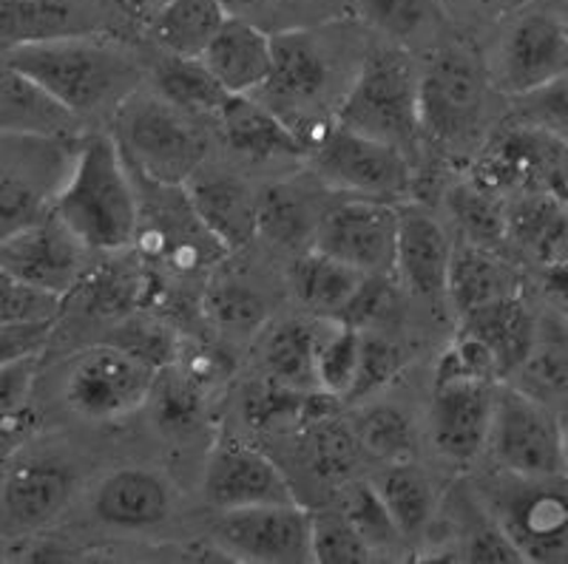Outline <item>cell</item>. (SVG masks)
I'll use <instances>...</instances> for the list:
<instances>
[{
	"label": "cell",
	"mask_w": 568,
	"mask_h": 564,
	"mask_svg": "<svg viewBox=\"0 0 568 564\" xmlns=\"http://www.w3.org/2000/svg\"><path fill=\"white\" fill-rule=\"evenodd\" d=\"M311 148L313 171L329 191L382 202L413 193L415 162L395 145L344 129L342 122L322 125Z\"/></svg>",
	"instance_id": "6"
},
{
	"label": "cell",
	"mask_w": 568,
	"mask_h": 564,
	"mask_svg": "<svg viewBox=\"0 0 568 564\" xmlns=\"http://www.w3.org/2000/svg\"><path fill=\"white\" fill-rule=\"evenodd\" d=\"M111 343L129 349L131 355L142 358L145 363L154 366V369L169 366L176 352L171 335L162 327H156V324H123L116 340H111Z\"/></svg>",
	"instance_id": "54"
},
{
	"label": "cell",
	"mask_w": 568,
	"mask_h": 564,
	"mask_svg": "<svg viewBox=\"0 0 568 564\" xmlns=\"http://www.w3.org/2000/svg\"><path fill=\"white\" fill-rule=\"evenodd\" d=\"M515 375V386L546 403L568 400V315H537L535 343Z\"/></svg>",
	"instance_id": "30"
},
{
	"label": "cell",
	"mask_w": 568,
	"mask_h": 564,
	"mask_svg": "<svg viewBox=\"0 0 568 564\" xmlns=\"http://www.w3.org/2000/svg\"><path fill=\"white\" fill-rule=\"evenodd\" d=\"M156 91L162 100L174 103L187 114H213L225 105L231 91L213 78V71L202 63V58H174L162 60L154 74Z\"/></svg>",
	"instance_id": "36"
},
{
	"label": "cell",
	"mask_w": 568,
	"mask_h": 564,
	"mask_svg": "<svg viewBox=\"0 0 568 564\" xmlns=\"http://www.w3.org/2000/svg\"><path fill=\"white\" fill-rule=\"evenodd\" d=\"M216 542L233 558L258 564H302L311 556V513L298 502L222 511Z\"/></svg>",
	"instance_id": "13"
},
{
	"label": "cell",
	"mask_w": 568,
	"mask_h": 564,
	"mask_svg": "<svg viewBox=\"0 0 568 564\" xmlns=\"http://www.w3.org/2000/svg\"><path fill=\"white\" fill-rule=\"evenodd\" d=\"M336 122H342L344 129L395 145L415 162L424 134H420L418 78L413 60L395 45L373 49L344 94Z\"/></svg>",
	"instance_id": "3"
},
{
	"label": "cell",
	"mask_w": 568,
	"mask_h": 564,
	"mask_svg": "<svg viewBox=\"0 0 568 564\" xmlns=\"http://www.w3.org/2000/svg\"><path fill=\"white\" fill-rule=\"evenodd\" d=\"M311 556L316 564H367L375 553L344 511L311 513Z\"/></svg>",
	"instance_id": "44"
},
{
	"label": "cell",
	"mask_w": 568,
	"mask_h": 564,
	"mask_svg": "<svg viewBox=\"0 0 568 564\" xmlns=\"http://www.w3.org/2000/svg\"><path fill=\"white\" fill-rule=\"evenodd\" d=\"M398 289L389 284V276H367L336 321L362 329V332H382L387 324L398 318Z\"/></svg>",
	"instance_id": "49"
},
{
	"label": "cell",
	"mask_w": 568,
	"mask_h": 564,
	"mask_svg": "<svg viewBox=\"0 0 568 564\" xmlns=\"http://www.w3.org/2000/svg\"><path fill=\"white\" fill-rule=\"evenodd\" d=\"M404 366V355L393 340L384 338L382 332H362V352H358V369H355L353 389L347 400L373 398L375 391L393 383L395 375Z\"/></svg>",
	"instance_id": "50"
},
{
	"label": "cell",
	"mask_w": 568,
	"mask_h": 564,
	"mask_svg": "<svg viewBox=\"0 0 568 564\" xmlns=\"http://www.w3.org/2000/svg\"><path fill=\"white\" fill-rule=\"evenodd\" d=\"M355 440L369 457L382 462L415 460V429L409 417L387 403H375L355 411L349 420Z\"/></svg>",
	"instance_id": "38"
},
{
	"label": "cell",
	"mask_w": 568,
	"mask_h": 564,
	"mask_svg": "<svg viewBox=\"0 0 568 564\" xmlns=\"http://www.w3.org/2000/svg\"><path fill=\"white\" fill-rule=\"evenodd\" d=\"M182 191L202 227L225 247V253L242 250L258 236V196L236 176L196 171Z\"/></svg>",
	"instance_id": "19"
},
{
	"label": "cell",
	"mask_w": 568,
	"mask_h": 564,
	"mask_svg": "<svg viewBox=\"0 0 568 564\" xmlns=\"http://www.w3.org/2000/svg\"><path fill=\"white\" fill-rule=\"evenodd\" d=\"M540 289L557 312L568 315V258L540 264Z\"/></svg>",
	"instance_id": "56"
},
{
	"label": "cell",
	"mask_w": 568,
	"mask_h": 564,
	"mask_svg": "<svg viewBox=\"0 0 568 564\" xmlns=\"http://www.w3.org/2000/svg\"><path fill=\"white\" fill-rule=\"evenodd\" d=\"M298 434H302L304 465L322 485L342 491L347 482H353L362 445L355 440L349 423H342L338 414H333L316 420V423L302 425Z\"/></svg>",
	"instance_id": "34"
},
{
	"label": "cell",
	"mask_w": 568,
	"mask_h": 564,
	"mask_svg": "<svg viewBox=\"0 0 568 564\" xmlns=\"http://www.w3.org/2000/svg\"><path fill=\"white\" fill-rule=\"evenodd\" d=\"M116 145L129 171L151 185L182 187L205 160V136L191 114L162 96L131 94L116 109Z\"/></svg>",
	"instance_id": "5"
},
{
	"label": "cell",
	"mask_w": 568,
	"mask_h": 564,
	"mask_svg": "<svg viewBox=\"0 0 568 564\" xmlns=\"http://www.w3.org/2000/svg\"><path fill=\"white\" fill-rule=\"evenodd\" d=\"M398 244L395 202L347 196L318 218L313 247L364 276H393Z\"/></svg>",
	"instance_id": "11"
},
{
	"label": "cell",
	"mask_w": 568,
	"mask_h": 564,
	"mask_svg": "<svg viewBox=\"0 0 568 564\" xmlns=\"http://www.w3.org/2000/svg\"><path fill=\"white\" fill-rule=\"evenodd\" d=\"M89 247L63 225V218L49 211L0 244V267L45 293L69 298L89 273Z\"/></svg>",
	"instance_id": "14"
},
{
	"label": "cell",
	"mask_w": 568,
	"mask_h": 564,
	"mask_svg": "<svg viewBox=\"0 0 568 564\" xmlns=\"http://www.w3.org/2000/svg\"><path fill=\"white\" fill-rule=\"evenodd\" d=\"M7 60L78 120L111 105L120 109L142 80L125 49L89 32L18 45Z\"/></svg>",
	"instance_id": "2"
},
{
	"label": "cell",
	"mask_w": 568,
	"mask_h": 564,
	"mask_svg": "<svg viewBox=\"0 0 568 564\" xmlns=\"http://www.w3.org/2000/svg\"><path fill=\"white\" fill-rule=\"evenodd\" d=\"M517 100V122L540 129L568 145V74Z\"/></svg>",
	"instance_id": "51"
},
{
	"label": "cell",
	"mask_w": 568,
	"mask_h": 564,
	"mask_svg": "<svg viewBox=\"0 0 568 564\" xmlns=\"http://www.w3.org/2000/svg\"><path fill=\"white\" fill-rule=\"evenodd\" d=\"M52 211L91 253H120L136 242L140 199L114 136L91 134L80 142Z\"/></svg>",
	"instance_id": "1"
},
{
	"label": "cell",
	"mask_w": 568,
	"mask_h": 564,
	"mask_svg": "<svg viewBox=\"0 0 568 564\" xmlns=\"http://www.w3.org/2000/svg\"><path fill=\"white\" fill-rule=\"evenodd\" d=\"M355 7L378 32L404 40L433 18L438 0H355Z\"/></svg>",
	"instance_id": "52"
},
{
	"label": "cell",
	"mask_w": 568,
	"mask_h": 564,
	"mask_svg": "<svg viewBox=\"0 0 568 564\" xmlns=\"http://www.w3.org/2000/svg\"><path fill=\"white\" fill-rule=\"evenodd\" d=\"M453 242L444 225L418 205L398 207V244L395 276L418 298L446 296V278L453 264Z\"/></svg>",
	"instance_id": "18"
},
{
	"label": "cell",
	"mask_w": 568,
	"mask_h": 564,
	"mask_svg": "<svg viewBox=\"0 0 568 564\" xmlns=\"http://www.w3.org/2000/svg\"><path fill=\"white\" fill-rule=\"evenodd\" d=\"M435 380H469V383H491L504 380L495 355L489 352L484 340L458 329L455 340L440 355L435 366Z\"/></svg>",
	"instance_id": "48"
},
{
	"label": "cell",
	"mask_w": 568,
	"mask_h": 564,
	"mask_svg": "<svg viewBox=\"0 0 568 564\" xmlns=\"http://www.w3.org/2000/svg\"><path fill=\"white\" fill-rule=\"evenodd\" d=\"M207 321L231 335H251L265 327L267 304L245 281H211L205 296Z\"/></svg>",
	"instance_id": "42"
},
{
	"label": "cell",
	"mask_w": 568,
	"mask_h": 564,
	"mask_svg": "<svg viewBox=\"0 0 568 564\" xmlns=\"http://www.w3.org/2000/svg\"><path fill=\"white\" fill-rule=\"evenodd\" d=\"M38 355L0 366V445L12 443L32 423V391Z\"/></svg>",
	"instance_id": "46"
},
{
	"label": "cell",
	"mask_w": 568,
	"mask_h": 564,
	"mask_svg": "<svg viewBox=\"0 0 568 564\" xmlns=\"http://www.w3.org/2000/svg\"><path fill=\"white\" fill-rule=\"evenodd\" d=\"M478 496L524 562H568V474L520 476L497 469L480 482Z\"/></svg>",
	"instance_id": "4"
},
{
	"label": "cell",
	"mask_w": 568,
	"mask_h": 564,
	"mask_svg": "<svg viewBox=\"0 0 568 564\" xmlns=\"http://www.w3.org/2000/svg\"><path fill=\"white\" fill-rule=\"evenodd\" d=\"M362 352V329L327 318L316 355V386L338 400H347Z\"/></svg>",
	"instance_id": "40"
},
{
	"label": "cell",
	"mask_w": 568,
	"mask_h": 564,
	"mask_svg": "<svg viewBox=\"0 0 568 564\" xmlns=\"http://www.w3.org/2000/svg\"><path fill=\"white\" fill-rule=\"evenodd\" d=\"M373 485L387 502L400 536H424L435 516V488L429 476L415 465V460L389 462L387 469L375 476Z\"/></svg>",
	"instance_id": "35"
},
{
	"label": "cell",
	"mask_w": 568,
	"mask_h": 564,
	"mask_svg": "<svg viewBox=\"0 0 568 564\" xmlns=\"http://www.w3.org/2000/svg\"><path fill=\"white\" fill-rule=\"evenodd\" d=\"M63 301L0 267V324H54L63 312Z\"/></svg>",
	"instance_id": "47"
},
{
	"label": "cell",
	"mask_w": 568,
	"mask_h": 564,
	"mask_svg": "<svg viewBox=\"0 0 568 564\" xmlns=\"http://www.w3.org/2000/svg\"><path fill=\"white\" fill-rule=\"evenodd\" d=\"M227 9V14H236V18H247L253 20V14L267 12V9L284 7V3H291V0H222Z\"/></svg>",
	"instance_id": "58"
},
{
	"label": "cell",
	"mask_w": 568,
	"mask_h": 564,
	"mask_svg": "<svg viewBox=\"0 0 568 564\" xmlns=\"http://www.w3.org/2000/svg\"><path fill=\"white\" fill-rule=\"evenodd\" d=\"M231 18L222 0H171L149 23L151 38L174 58H202Z\"/></svg>",
	"instance_id": "31"
},
{
	"label": "cell",
	"mask_w": 568,
	"mask_h": 564,
	"mask_svg": "<svg viewBox=\"0 0 568 564\" xmlns=\"http://www.w3.org/2000/svg\"><path fill=\"white\" fill-rule=\"evenodd\" d=\"M486 451L500 471L520 476L568 474L560 417L520 386L495 389Z\"/></svg>",
	"instance_id": "8"
},
{
	"label": "cell",
	"mask_w": 568,
	"mask_h": 564,
	"mask_svg": "<svg viewBox=\"0 0 568 564\" xmlns=\"http://www.w3.org/2000/svg\"><path fill=\"white\" fill-rule=\"evenodd\" d=\"M327 58L313 34L304 29H284L273 34V69L258 94H265L262 103L287 120L291 111L316 103L327 89Z\"/></svg>",
	"instance_id": "20"
},
{
	"label": "cell",
	"mask_w": 568,
	"mask_h": 564,
	"mask_svg": "<svg viewBox=\"0 0 568 564\" xmlns=\"http://www.w3.org/2000/svg\"><path fill=\"white\" fill-rule=\"evenodd\" d=\"M449 211L464 230L466 242L497 250L506 238V199L475 180L449 191Z\"/></svg>",
	"instance_id": "39"
},
{
	"label": "cell",
	"mask_w": 568,
	"mask_h": 564,
	"mask_svg": "<svg viewBox=\"0 0 568 564\" xmlns=\"http://www.w3.org/2000/svg\"><path fill=\"white\" fill-rule=\"evenodd\" d=\"M495 386L469 383V380H435L433 406H429V431L433 443L446 460H478L486 451L491 423Z\"/></svg>",
	"instance_id": "17"
},
{
	"label": "cell",
	"mask_w": 568,
	"mask_h": 564,
	"mask_svg": "<svg viewBox=\"0 0 568 564\" xmlns=\"http://www.w3.org/2000/svg\"><path fill=\"white\" fill-rule=\"evenodd\" d=\"M342 511L373 553L393 551L404 539L373 482H347L342 488Z\"/></svg>",
	"instance_id": "41"
},
{
	"label": "cell",
	"mask_w": 568,
	"mask_h": 564,
	"mask_svg": "<svg viewBox=\"0 0 568 564\" xmlns=\"http://www.w3.org/2000/svg\"><path fill=\"white\" fill-rule=\"evenodd\" d=\"M460 329L484 340L489 352L495 355L500 375L509 378L524 366L537 332V315L520 296L504 298V301L486 304L480 309L460 315Z\"/></svg>",
	"instance_id": "27"
},
{
	"label": "cell",
	"mask_w": 568,
	"mask_h": 564,
	"mask_svg": "<svg viewBox=\"0 0 568 564\" xmlns=\"http://www.w3.org/2000/svg\"><path fill=\"white\" fill-rule=\"evenodd\" d=\"M460 558L475 564H517L524 562L520 551L515 547L506 531L491 520V513L480 505V516L475 525H469L460 547Z\"/></svg>",
	"instance_id": "53"
},
{
	"label": "cell",
	"mask_w": 568,
	"mask_h": 564,
	"mask_svg": "<svg viewBox=\"0 0 568 564\" xmlns=\"http://www.w3.org/2000/svg\"><path fill=\"white\" fill-rule=\"evenodd\" d=\"M65 34H85L83 14L69 0H0V45L7 52Z\"/></svg>",
	"instance_id": "32"
},
{
	"label": "cell",
	"mask_w": 568,
	"mask_h": 564,
	"mask_svg": "<svg viewBox=\"0 0 568 564\" xmlns=\"http://www.w3.org/2000/svg\"><path fill=\"white\" fill-rule=\"evenodd\" d=\"M258 196V233L276 244H298L302 236H316L311 207L287 185H271Z\"/></svg>",
	"instance_id": "43"
},
{
	"label": "cell",
	"mask_w": 568,
	"mask_h": 564,
	"mask_svg": "<svg viewBox=\"0 0 568 564\" xmlns=\"http://www.w3.org/2000/svg\"><path fill=\"white\" fill-rule=\"evenodd\" d=\"M511 296H520V276L500 253L471 242L455 247L446 278V298L453 301L458 318Z\"/></svg>",
	"instance_id": "25"
},
{
	"label": "cell",
	"mask_w": 568,
	"mask_h": 564,
	"mask_svg": "<svg viewBox=\"0 0 568 564\" xmlns=\"http://www.w3.org/2000/svg\"><path fill=\"white\" fill-rule=\"evenodd\" d=\"M74 471L49 457L14 462L0 474V536H29L58 520L74 494Z\"/></svg>",
	"instance_id": "15"
},
{
	"label": "cell",
	"mask_w": 568,
	"mask_h": 564,
	"mask_svg": "<svg viewBox=\"0 0 568 564\" xmlns=\"http://www.w3.org/2000/svg\"><path fill=\"white\" fill-rule=\"evenodd\" d=\"M568 74V23L555 9H526L511 20L500 43L497 89L509 96L555 83Z\"/></svg>",
	"instance_id": "12"
},
{
	"label": "cell",
	"mask_w": 568,
	"mask_h": 564,
	"mask_svg": "<svg viewBox=\"0 0 568 564\" xmlns=\"http://www.w3.org/2000/svg\"><path fill=\"white\" fill-rule=\"evenodd\" d=\"M486 74L464 49H440L418 78L420 134L444 151L466 148L480 131Z\"/></svg>",
	"instance_id": "7"
},
{
	"label": "cell",
	"mask_w": 568,
	"mask_h": 564,
	"mask_svg": "<svg viewBox=\"0 0 568 564\" xmlns=\"http://www.w3.org/2000/svg\"><path fill=\"white\" fill-rule=\"evenodd\" d=\"M311 391L293 389V386H284L271 378L258 380L245 391V420L253 429L302 425Z\"/></svg>",
	"instance_id": "45"
},
{
	"label": "cell",
	"mask_w": 568,
	"mask_h": 564,
	"mask_svg": "<svg viewBox=\"0 0 568 564\" xmlns=\"http://www.w3.org/2000/svg\"><path fill=\"white\" fill-rule=\"evenodd\" d=\"M506 238L537 264L568 258V196L520 193L506 202Z\"/></svg>",
	"instance_id": "26"
},
{
	"label": "cell",
	"mask_w": 568,
	"mask_h": 564,
	"mask_svg": "<svg viewBox=\"0 0 568 564\" xmlns=\"http://www.w3.org/2000/svg\"><path fill=\"white\" fill-rule=\"evenodd\" d=\"M364 278H367L364 273L316 247L291 267V287L298 304L316 312L318 318H333V321L347 309Z\"/></svg>",
	"instance_id": "28"
},
{
	"label": "cell",
	"mask_w": 568,
	"mask_h": 564,
	"mask_svg": "<svg viewBox=\"0 0 568 564\" xmlns=\"http://www.w3.org/2000/svg\"><path fill=\"white\" fill-rule=\"evenodd\" d=\"M327 318L318 321H282L262 338V366L265 378L293 389H318L316 355Z\"/></svg>",
	"instance_id": "29"
},
{
	"label": "cell",
	"mask_w": 568,
	"mask_h": 564,
	"mask_svg": "<svg viewBox=\"0 0 568 564\" xmlns=\"http://www.w3.org/2000/svg\"><path fill=\"white\" fill-rule=\"evenodd\" d=\"M34 162V156L20 160L12 151H0V244L52 211L58 187L29 171Z\"/></svg>",
	"instance_id": "33"
},
{
	"label": "cell",
	"mask_w": 568,
	"mask_h": 564,
	"mask_svg": "<svg viewBox=\"0 0 568 564\" xmlns=\"http://www.w3.org/2000/svg\"><path fill=\"white\" fill-rule=\"evenodd\" d=\"M566 142L540 129L515 122L478 154L471 176L495 193H557L568 196Z\"/></svg>",
	"instance_id": "10"
},
{
	"label": "cell",
	"mask_w": 568,
	"mask_h": 564,
	"mask_svg": "<svg viewBox=\"0 0 568 564\" xmlns=\"http://www.w3.org/2000/svg\"><path fill=\"white\" fill-rule=\"evenodd\" d=\"M205 500L220 511L296 502L291 482L265 451L242 440H222L205 462Z\"/></svg>",
	"instance_id": "16"
},
{
	"label": "cell",
	"mask_w": 568,
	"mask_h": 564,
	"mask_svg": "<svg viewBox=\"0 0 568 564\" xmlns=\"http://www.w3.org/2000/svg\"><path fill=\"white\" fill-rule=\"evenodd\" d=\"M154 423L169 434H185L200 423L205 409V386L196 383L182 366H162L149 394Z\"/></svg>",
	"instance_id": "37"
},
{
	"label": "cell",
	"mask_w": 568,
	"mask_h": 564,
	"mask_svg": "<svg viewBox=\"0 0 568 564\" xmlns=\"http://www.w3.org/2000/svg\"><path fill=\"white\" fill-rule=\"evenodd\" d=\"M91 507L114 531H151L171 516V488L149 469H120L100 482Z\"/></svg>",
	"instance_id": "21"
},
{
	"label": "cell",
	"mask_w": 568,
	"mask_h": 564,
	"mask_svg": "<svg viewBox=\"0 0 568 564\" xmlns=\"http://www.w3.org/2000/svg\"><path fill=\"white\" fill-rule=\"evenodd\" d=\"M160 369L116 343L83 349L71 360L63 380V400L89 423H116L149 403Z\"/></svg>",
	"instance_id": "9"
},
{
	"label": "cell",
	"mask_w": 568,
	"mask_h": 564,
	"mask_svg": "<svg viewBox=\"0 0 568 564\" xmlns=\"http://www.w3.org/2000/svg\"><path fill=\"white\" fill-rule=\"evenodd\" d=\"M202 63L231 94H253L271 78L273 34L253 20L231 14L202 54Z\"/></svg>",
	"instance_id": "23"
},
{
	"label": "cell",
	"mask_w": 568,
	"mask_h": 564,
	"mask_svg": "<svg viewBox=\"0 0 568 564\" xmlns=\"http://www.w3.org/2000/svg\"><path fill=\"white\" fill-rule=\"evenodd\" d=\"M52 329L54 324H0V366L43 352Z\"/></svg>",
	"instance_id": "55"
},
{
	"label": "cell",
	"mask_w": 568,
	"mask_h": 564,
	"mask_svg": "<svg viewBox=\"0 0 568 564\" xmlns=\"http://www.w3.org/2000/svg\"><path fill=\"white\" fill-rule=\"evenodd\" d=\"M78 116L45 94L34 80L0 58V136H52L63 140Z\"/></svg>",
	"instance_id": "24"
},
{
	"label": "cell",
	"mask_w": 568,
	"mask_h": 564,
	"mask_svg": "<svg viewBox=\"0 0 568 564\" xmlns=\"http://www.w3.org/2000/svg\"><path fill=\"white\" fill-rule=\"evenodd\" d=\"M111 3H114L129 20H136V23H145V27H149L151 20L169 7L171 0H111Z\"/></svg>",
	"instance_id": "57"
},
{
	"label": "cell",
	"mask_w": 568,
	"mask_h": 564,
	"mask_svg": "<svg viewBox=\"0 0 568 564\" xmlns=\"http://www.w3.org/2000/svg\"><path fill=\"white\" fill-rule=\"evenodd\" d=\"M220 129L231 151L251 160H282L307 151L304 136L278 111L251 94H231L216 111Z\"/></svg>",
	"instance_id": "22"
},
{
	"label": "cell",
	"mask_w": 568,
	"mask_h": 564,
	"mask_svg": "<svg viewBox=\"0 0 568 564\" xmlns=\"http://www.w3.org/2000/svg\"><path fill=\"white\" fill-rule=\"evenodd\" d=\"M557 417H560L562 449H566V465H568V400H562V406H560V411H557Z\"/></svg>",
	"instance_id": "59"
}]
</instances>
